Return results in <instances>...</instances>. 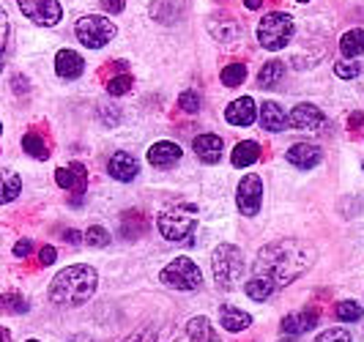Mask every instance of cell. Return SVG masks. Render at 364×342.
Here are the masks:
<instances>
[{
    "instance_id": "obj_45",
    "label": "cell",
    "mask_w": 364,
    "mask_h": 342,
    "mask_svg": "<svg viewBox=\"0 0 364 342\" xmlns=\"http://www.w3.org/2000/svg\"><path fill=\"white\" fill-rule=\"evenodd\" d=\"M244 6H247L250 11H257V9L263 6V0H244Z\"/></svg>"
},
{
    "instance_id": "obj_49",
    "label": "cell",
    "mask_w": 364,
    "mask_h": 342,
    "mask_svg": "<svg viewBox=\"0 0 364 342\" xmlns=\"http://www.w3.org/2000/svg\"><path fill=\"white\" fill-rule=\"evenodd\" d=\"M28 342H38V340H28Z\"/></svg>"
},
{
    "instance_id": "obj_34",
    "label": "cell",
    "mask_w": 364,
    "mask_h": 342,
    "mask_svg": "<svg viewBox=\"0 0 364 342\" xmlns=\"http://www.w3.org/2000/svg\"><path fill=\"white\" fill-rule=\"evenodd\" d=\"M82 241H85L88 247H107L109 233L102 228V225H93V228H88V233L82 235Z\"/></svg>"
},
{
    "instance_id": "obj_20",
    "label": "cell",
    "mask_w": 364,
    "mask_h": 342,
    "mask_svg": "<svg viewBox=\"0 0 364 342\" xmlns=\"http://www.w3.org/2000/svg\"><path fill=\"white\" fill-rule=\"evenodd\" d=\"M219 318H222V326H225L228 331H233V334H238V331H244V328L252 326V315L244 312V309H238V306H222Z\"/></svg>"
},
{
    "instance_id": "obj_35",
    "label": "cell",
    "mask_w": 364,
    "mask_h": 342,
    "mask_svg": "<svg viewBox=\"0 0 364 342\" xmlns=\"http://www.w3.org/2000/svg\"><path fill=\"white\" fill-rule=\"evenodd\" d=\"M200 96L195 93V90H183L181 96H178V107L183 109V112H189V115H195V112H200Z\"/></svg>"
},
{
    "instance_id": "obj_24",
    "label": "cell",
    "mask_w": 364,
    "mask_h": 342,
    "mask_svg": "<svg viewBox=\"0 0 364 342\" xmlns=\"http://www.w3.org/2000/svg\"><path fill=\"white\" fill-rule=\"evenodd\" d=\"M186 334H189V340L192 342H217V331H214V326L208 318H192L189 324H186Z\"/></svg>"
},
{
    "instance_id": "obj_18",
    "label": "cell",
    "mask_w": 364,
    "mask_h": 342,
    "mask_svg": "<svg viewBox=\"0 0 364 342\" xmlns=\"http://www.w3.org/2000/svg\"><path fill=\"white\" fill-rule=\"evenodd\" d=\"M82 69H85V60H82V55H77L74 50H60V53L55 55V72H58V77L77 80L82 74Z\"/></svg>"
},
{
    "instance_id": "obj_19",
    "label": "cell",
    "mask_w": 364,
    "mask_h": 342,
    "mask_svg": "<svg viewBox=\"0 0 364 342\" xmlns=\"http://www.w3.org/2000/svg\"><path fill=\"white\" fill-rule=\"evenodd\" d=\"M282 334H291V337H299V334H307L318 326V315L315 312H291L282 318Z\"/></svg>"
},
{
    "instance_id": "obj_1",
    "label": "cell",
    "mask_w": 364,
    "mask_h": 342,
    "mask_svg": "<svg viewBox=\"0 0 364 342\" xmlns=\"http://www.w3.org/2000/svg\"><path fill=\"white\" fill-rule=\"evenodd\" d=\"M312 250L296 238H282L263 247L255 257V277L244 285L252 301H266L274 290L288 288L296 277L310 269Z\"/></svg>"
},
{
    "instance_id": "obj_42",
    "label": "cell",
    "mask_w": 364,
    "mask_h": 342,
    "mask_svg": "<svg viewBox=\"0 0 364 342\" xmlns=\"http://www.w3.org/2000/svg\"><path fill=\"white\" fill-rule=\"evenodd\" d=\"M11 88L17 90V93H25V90H28V80H25V77H14V82H11Z\"/></svg>"
},
{
    "instance_id": "obj_37",
    "label": "cell",
    "mask_w": 364,
    "mask_h": 342,
    "mask_svg": "<svg viewBox=\"0 0 364 342\" xmlns=\"http://www.w3.org/2000/svg\"><path fill=\"white\" fill-rule=\"evenodd\" d=\"M315 342H353V337L346 328H326L323 334L315 337Z\"/></svg>"
},
{
    "instance_id": "obj_28",
    "label": "cell",
    "mask_w": 364,
    "mask_h": 342,
    "mask_svg": "<svg viewBox=\"0 0 364 342\" xmlns=\"http://www.w3.org/2000/svg\"><path fill=\"white\" fill-rule=\"evenodd\" d=\"M22 151L28 154V156H33V159H47L50 156V148L44 143V137H38L36 132H28L25 137H22Z\"/></svg>"
},
{
    "instance_id": "obj_2",
    "label": "cell",
    "mask_w": 364,
    "mask_h": 342,
    "mask_svg": "<svg viewBox=\"0 0 364 342\" xmlns=\"http://www.w3.org/2000/svg\"><path fill=\"white\" fill-rule=\"evenodd\" d=\"M99 285V274L93 266L77 263L69 269L58 271L50 282V301L58 306H80L93 296Z\"/></svg>"
},
{
    "instance_id": "obj_3",
    "label": "cell",
    "mask_w": 364,
    "mask_h": 342,
    "mask_svg": "<svg viewBox=\"0 0 364 342\" xmlns=\"http://www.w3.org/2000/svg\"><path fill=\"white\" fill-rule=\"evenodd\" d=\"M296 19L288 11H269L257 25V44L269 53H279L293 41Z\"/></svg>"
},
{
    "instance_id": "obj_33",
    "label": "cell",
    "mask_w": 364,
    "mask_h": 342,
    "mask_svg": "<svg viewBox=\"0 0 364 342\" xmlns=\"http://www.w3.org/2000/svg\"><path fill=\"white\" fill-rule=\"evenodd\" d=\"M359 72H362V66H359L356 58H343V60L334 63V74L343 77V80H353V77H359Z\"/></svg>"
},
{
    "instance_id": "obj_36",
    "label": "cell",
    "mask_w": 364,
    "mask_h": 342,
    "mask_svg": "<svg viewBox=\"0 0 364 342\" xmlns=\"http://www.w3.org/2000/svg\"><path fill=\"white\" fill-rule=\"evenodd\" d=\"M6 47H9V14L0 6V72H3V63H6Z\"/></svg>"
},
{
    "instance_id": "obj_17",
    "label": "cell",
    "mask_w": 364,
    "mask_h": 342,
    "mask_svg": "<svg viewBox=\"0 0 364 342\" xmlns=\"http://www.w3.org/2000/svg\"><path fill=\"white\" fill-rule=\"evenodd\" d=\"M257 124L266 132H282V129H288V115L277 102H263L257 109Z\"/></svg>"
},
{
    "instance_id": "obj_46",
    "label": "cell",
    "mask_w": 364,
    "mask_h": 342,
    "mask_svg": "<svg viewBox=\"0 0 364 342\" xmlns=\"http://www.w3.org/2000/svg\"><path fill=\"white\" fill-rule=\"evenodd\" d=\"M0 342H9V331L6 328H0Z\"/></svg>"
},
{
    "instance_id": "obj_10",
    "label": "cell",
    "mask_w": 364,
    "mask_h": 342,
    "mask_svg": "<svg viewBox=\"0 0 364 342\" xmlns=\"http://www.w3.org/2000/svg\"><path fill=\"white\" fill-rule=\"evenodd\" d=\"M323 112L310 105V102H301V105H296L291 109V115H288V127L299 129V132H315V129L323 127Z\"/></svg>"
},
{
    "instance_id": "obj_15",
    "label": "cell",
    "mask_w": 364,
    "mask_h": 342,
    "mask_svg": "<svg viewBox=\"0 0 364 342\" xmlns=\"http://www.w3.org/2000/svg\"><path fill=\"white\" fill-rule=\"evenodd\" d=\"M107 170H109V176H112L115 181H124V183H129V181L137 178L140 164H137V159H134L132 154H127V151H118V154H112Z\"/></svg>"
},
{
    "instance_id": "obj_6",
    "label": "cell",
    "mask_w": 364,
    "mask_h": 342,
    "mask_svg": "<svg viewBox=\"0 0 364 342\" xmlns=\"http://www.w3.org/2000/svg\"><path fill=\"white\" fill-rule=\"evenodd\" d=\"M74 36L88 50H102L105 44L115 38V25L102 14H88V17H80L74 22Z\"/></svg>"
},
{
    "instance_id": "obj_13",
    "label": "cell",
    "mask_w": 364,
    "mask_h": 342,
    "mask_svg": "<svg viewBox=\"0 0 364 342\" xmlns=\"http://www.w3.org/2000/svg\"><path fill=\"white\" fill-rule=\"evenodd\" d=\"M55 181H58V186L60 189H66V192H85V183H88V173H85V167L80 162H72L69 167H58L55 170Z\"/></svg>"
},
{
    "instance_id": "obj_5",
    "label": "cell",
    "mask_w": 364,
    "mask_h": 342,
    "mask_svg": "<svg viewBox=\"0 0 364 342\" xmlns=\"http://www.w3.org/2000/svg\"><path fill=\"white\" fill-rule=\"evenodd\" d=\"M211 271L222 290H233L244 274V255L233 244H219L211 252Z\"/></svg>"
},
{
    "instance_id": "obj_11",
    "label": "cell",
    "mask_w": 364,
    "mask_h": 342,
    "mask_svg": "<svg viewBox=\"0 0 364 342\" xmlns=\"http://www.w3.org/2000/svg\"><path fill=\"white\" fill-rule=\"evenodd\" d=\"M257 118V107L252 96H241L236 102H230L228 109H225V121L230 127H252Z\"/></svg>"
},
{
    "instance_id": "obj_26",
    "label": "cell",
    "mask_w": 364,
    "mask_h": 342,
    "mask_svg": "<svg viewBox=\"0 0 364 342\" xmlns=\"http://www.w3.org/2000/svg\"><path fill=\"white\" fill-rule=\"evenodd\" d=\"M208 31L219 41H233V38H238V22L230 17H214L208 22Z\"/></svg>"
},
{
    "instance_id": "obj_29",
    "label": "cell",
    "mask_w": 364,
    "mask_h": 342,
    "mask_svg": "<svg viewBox=\"0 0 364 342\" xmlns=\"http://www.w3.org/2000/svg\"><path fill=\"white\" fill-rule=\"evenodd\" d=\"M244 80H247V66L244 63H230V66L222 69V85H228V88L244 85Z\"/></svg>"
},
{
    "instance_id": "obj_27",
    "label": "cell",
    "mask_w": 364,
    "mask_h": 342,
    "mask_svg": "<svg viewBox=\"0 0 364 342\" xmlns=\"http://www.w3.org/2000/svg\"><path fill=\"white\" fill-rule=\"evenodd\" d=\"M151 17L159 22H176L181 17V3L178 0H154L151 3Z\"/></svg>"
},
{
    "instance_id": "obj_14",
    "label": "cell",
    "mask_w": 364,
    "mask_h": 342,
    "mask_svg": "<svg viewBox=\"0 0 364 342\" xmlns=\"http://www.w3.org/2000/svg\"><path fill=\"white\" fill-rule=\"evenodd\" d=\"M181 156H183L181 145L170 143V140L154 143L151 148H148V162L154 164V167H159V170H164V167H176V164L181 162Z\"/></svg>"
},
{
    "instance_id": "obj_48",
    "label": "cell",
    "mask_w": 364,
    "mask_h": 342,
    "mask_svg": "<svg viewBox=\"0 0 364 342\" xmlns=\"http://www.w3.org/2000/svg\"><path fill=\"white\" fill-rule=\"evenodd\" d=\"M0 134H3V124H0Z\"/></svg>"
},
{
    "instance_id": "obj_40",
    "label": "cell",
    "mask_w": 364,
    "mask_h": 342,
    "mask_svg": "<svg viewBox=\"0 0 364 342\" xmlns=\"http://www.w3.org/2000/svg\"><path fill=\"white\" fill-rule=\"evenodd\" d=\"M102 9H105L107 14H121V11L127 9V0H102Z\"/></svg>"
},
{
    "instance_id": "obj_23",
    "label": "cell",
    "mask_w": 364,
    "mask_h": 342,
    "mask_svg": "<svg viewBox=\"0 0 364 342\" xmlns=\"http://www.w3.org/2000/svg\"><path fill=\"white\" fill-rule=\"evenodd\" d=\"M282 77H285V63L282 60H269V63H263V69L257 72V85L260 88H277L279 82H282Z\"/></svg>"
},
{
    "instance_id": "obj_32",
    "label": "cell",
    "mask_w": 364,
    "mask_h": 342,
    "mask_svg": "<svg viewBox=\"0 0 364 342\" xmlns=\"http://www.w3.org/2000/svg\"><path fill=\"white\" fill-rule=\"evenodd\" d=\"M132 74H115V77H109L107 80V93L109 96H124L132 90Z\"/></svg>"
},
{
    "instance_id": "obj_44",
    "label": "cell",
    "mask_w": 364,
    "mask_h": 342,
    "mask_svg": "<svg viewBox=\"0 0 364 342\" xmlns=\"http://www.w3.org/2000/svg\"><path fill=\"white\" fill-rule=\"evenodd\" d=\"M362 121H364L362 112H353V115H350V129H356L359 124H362Z\"/></svg>"
},
{
    "instance_id": "obj_21",
    "label": "cell",
    "mask_w": 364,
    "mask_h": 342,
    "mask_svg": "<svg viewBox=\"0 0 364 342\" xmlns=\"http://www.w3.org/2000/svg\"><path fill=\"white\" fill-rule=\"evenodd\" d=\"M22 192V178L14 170H0V205L14 203Z\"/></svg>"
},
{
    "instance_id": "obj_22",
    "label": "cell",
    "mask_w": 364,
    "mask_h": 342,
    "mask_svg": "<svg viewBox=\"0 0 364 342\" xmlns=\"http://www.w3.org/2000/svg\"><path fill=\"white\" fill-rule=\"evenodd\" d=\"M260 159V145L255 140H241V143L233 148V156H230V162L233 167H250V164H255Z\"/></svg>"
},
{
    "instance_id": "obj_4",
    "label": "cell",
    "mask_w": 364,
    "mask_h": 342,
    "mask_svg": "<svg viewBox=\"0 0 364 342\" xmlns=\"http://www.w3.org/2000/svg\"><path fill=\"white\" fill-rule=\"evenodd\" d=\"M159 233L167 238V241H183L195 233L198 228V208L189 205V203H176V205H167L159 219Z\"/></svg>"
},
{
    "instance_id": "obj_31",
    "label": "cell",
    "mask_w": 364,
    "mask_h": 342,
    "mask_svg": "<svg viewBox=\"0 0 364 342\" xmlns=\"http://www.w3.org/2000/svg\"><path fill=\"white\" fill-rule=\"evenodd\" d=\"M334 315H337L343 324H356V321L362 318V306L356 304V301H340L337 309H334Z\"/></svg>"
},
{
    "instance_id": "obj_8",
    "label": "cell",
    "mask_w": 364,
    "mask_h": 342,
    "mask_svg": "<svg viewBox=\"0 0 364 342\" xmlns=\"http://www.w3.org/2000/svg\"><path fill=\"white\" fill-rule=\"evenodd\" d=\"M19 11L31 22H36L41 28H53L63 19V9L60 0H17Z\"/></svg>"
},
{
    "instance_id": "obj_50",
    "label": "cell",
    "mask_w": 364,
    "mask_h": 342,
    "mask_svg": "<svg viewBox=\"0 0 364 342\" xmlns=\"http://www.w3.org/2000/svg\"><path fill=\"white\" fill-rule=\"evenodd\" d=\"M77 342H80V340H77Z\"/></svg>"
},
{
    "instance_id": "obj_25",
    "label": "cell",
    "mask_w": 364,
    "mask_h": 342,
    "mask_svg": "<svg viewBox=\"0 0 364 342\" xmlns=\"http://www.w3.org/2000/svg\"><path fill=\"white\" fill-rule=\"evenodd\" d=\"M340 53H343V58H359V55H364V28H353V31L343 33Z\"/></svg>"
},
{
    "instance_id": "obj_12",
    "label": "cell",
    "mask_w": 364,
    "mask_h": 342,
    "mask_svg": "<svg viewBox=\"0 0 364 342\" xmlns=\"http://www.w3.org/2000/svg\"><path fill=\"white\" fill-rule=\"evenodd\" d=\"M285 159H288L293 167H299V170H312L315 164H321V159H323V151H321L318 145H312V143H296V145H291V148H288Z\"/></svg>"
},
{
    "instance_id": "obj_9",
    "label": "cell",
    "mask_w": 364,
    "mask_h": 342,
    "mask_svg": "<svg viewBox=\"0 0 364 342\" xmlns=\"http://www.w3.org/2000/svg\"><path fill=\"white\" fill-rule=\"evenodd\" d=\"M263 203V181L257 176H244L238 181L236 189V205L244 216H255Z\"/></svg>"
},
{
    "instance_id": "obj_39",
    "label": "cell",
    "mask_w": 364,
    "mask_h": 342,
    "mask_svg": "<svg viewBox=\"0 0 364 342\" xmlns=\"http://www.w3.org/2000/svg\"><path fill=\"white\" fill-rule=\"evenodd\" d=\"M38 260H41V266H53L55 260H58V250H55V247H41Z\"/></svg>"
},
{
    "instance_id": "obj_41",
    "label": "cell",
    "mask_w": 364,
    "mask_h": 342,
    "mask_svg": "<svg viewBox=\"0 0 364 342\" xmlns=\"http://www.w3.org/2000/svg\"><path fill=\"white\" fill-rule=\"evenodd\" d=\"M124 342H151V331L140 328V331H134V334H132V337H127Z\"/></svg>"
},
{
    "instance_id": "obj_7",
    "label": "cell",
    "mask_w": 364,
    "mask_h": 342,
    "mask_svg": "<svg viewBox=\"0 0 364 342\" xmlns=\"http://www.w3.org/2000/svg\"><path fill=\"white\" fill-rule=\"evenodd\" d=\"M162 282L176 290H198L203 285V271L189 257H176L162 271Z\"/></svg>"
},
{
    "instance_id": "obj_43",
    "label": "cell",
    "mask_w": 364,
    "mask_h": 342,
    "mask_svg": "<svg viewBox=\"0 0 364 342\" xmlns=\"http://www.w3.org/2000/svg\"><path fill=\"white\" fill-rule=\"evenodd\" d=\"M63 238H66L69 244H80V241H82V235L77 233V230H63Z\"/></svg>"
},
{
    "instance_id": "obj_38",
    "label": "cell",
    "mask_w": 364,
    "mask_h": 342,
    "mask_svg": "<svg viewBox=\"0 0 364 342\" xmlns=\"http://www.w3.org/2000/svg\"><path fill=\"white\" fill-rule=\"evenodd\" d=\"M31 252H33V241L31 238H19L17 244H14V255L17 257H28Z\"/></svg>"
},
{
    "instance_id": "obj_30",
    "label": "cell",
    "mask_w": 364,
    "mask_h": 342,
    "mask_svg": "<svg viewBox=\"0 0 364 342\" xmlns=\"http://www.w3.org/2000/svg\"><path fill=\"white\" fill-rule=\"evenodd\" d=\"M0 312L22 315V312H28V301H25L19 293H3V296H0Z\"/></svg>"
},
{
    "instance_id": "obj_16",
    "label": "cell",
    "mask_w": 364,
    "mask_h": 342,
    "mask_svg": "<svg viewBox=\"0 0 364 342\" xmlns=\"http://www.w3.org/2000/svg\"><path fill=\"white\" fill-rule=\"evenodd\" d=\"M192 148H195V154H198V159H200V162L217 164L219 156H222V148H225V143H222V137H219V134L205 132V134H198V137H195Z\"/></svg>"
},
{
    "instance_id": "obj_47",
    "label": "cell",
    "mask_w": 364,
    "mask_h": 342,
    "mask_svg": "<svg viewBox=\"0 0 364 342\" xmlns=\"http://www.w3.org/2000/svg\"><path fill=\"white\" fill-rule=\"evenodd\" d=\"M299 3H310V0H299Z\"/></svg>"
}]
</instances>
